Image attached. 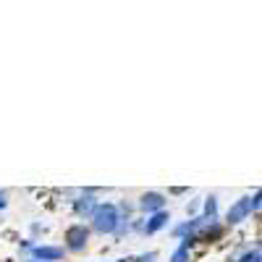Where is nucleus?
Here are the masks:
<instances>
[{
	"label": "nucleus",
	"mask_w": 262,
	"mask_h": 262,
	"mask_svg": "<svg viewBox=\"0 0 262 262\" xmlns=\"http://www.w3.org/2000/svg\"><path fill=\"white\" fill-rule=\"evenodd\" d=\"M196 207H200V202H191V205L186 207V212H196Z\"/></svg>",
	"instance_id": "412c9836"
},
{
	"label": "nucleus",
	"mask_w": 262,
	"mask_h": 262,
	"mask_svg": "<svg viewBox=\"0 0 262 262\" xmlns=\"http://www.w3.org/2000/svg\"><path fill=\"white\" fill-rule=\"evenodd\" d=\"M90 238H92V228L90 223H71L69 228L63 231V249L69 254H81L86 247H90Z\"/></svg>",
	"instance_id": "f03ea898"
},
{
	"label": "nucleus",
	"mask_w": 262,
	"mask_h": 262,
	"mask_svg": "<svg viewBox=\"0 0 262 262\" xmlns=\"http://www.w3.org/2000/svg\"><path fill=\"white\" fill-rule=\"evenodd\" d=\"M116 207H118L121 217H126V221H131V217L137 215V202H128V200H121V202H116Z\"/></svg>",
	"instance_id": "9d476101"
},
{
	"label": "nucleus",
	"mask_w": 262,
	"mask_h": 262,
	"mask_svg": "<svg viewBox=\"0 0 262 262\" xmlns=\"http://www.w3.org/2000/svg\"><path fill=\"white\" fill-rule=\"evenodd\" d=\"M8 207V191H0V210Z\"/></svg>",
	"instance_id": "6ab92c4d"
},
{
	"label": "nucleus",
	"mask_w": 262,
	"mask_h": 262,
	"mask_svg": "<svg viewBox=\"0 0 262 262\" xmlns=\"http://www.w3.org/2000/svg\"><path fill=\"white\" fill-rule=\"evenodd\" d=\"M144 223H147L144 215H134L131 217V233H142L144 236Z\"/></svg>",
	"instance_id": "ddd939ff"
},
{
	"label": "nucleus",
	"mask_w": 262,
	"mask_h": 262,
	"mask_svg": "<svg viewBox=\"0 0 262 262\" xmlns=\"http://www.w3.org/2000/svg\"><path fill=\"white\" fill-rule=\"evenodd\" d=\"M165 205H168V196H165L163 191H155V189L142 191V194L137 196V210H139V215H144V217L165 210Z\"/></svg>",
	"instance_id": "20e7f679"
},
{
	"label": "nucleus",
	"mask_w": 262,
	"mask_h": 262,
	"mask_svg": "<svg viewBox=\"0 0 262 262\" xmlns=\"http://www.w3.org/2000/svg\"><path fill=\"white\" fill-rule=\"evenodd\" d=\"M86 223H90L92 233H97V236H113L121 223V212H118L116 202H100Z\"/></svg>",
	"instance_id": "f257e3e1"
},
{
	"label": "nucleus",
	"mask_w": 262,
	"mask_h": 262,
	"mask_svg": "<svg viewBox=\"0 0 262 262\" xmlns=\"http://www.w3.org/2000/svg\"><path fill=\"white\" fill-rule=\"evenodd\" d=\"M249 202H252V212H257L262 207V189H257L252 196H249Z\"/></svg>",
	"instance_id": "2eb2a0df"
},
{
	"label": "nucleus",
	"mask_w": 262,
	"mask_h": 262,
	"mask_svg": "<svg viewBox=\"0 0 262 262\" xmlns=\"http://www.w3.org/2000/svg\"><path fill=\"white\" fill-rule=\"evenodd\" d=\"M168 262H191V252L186 249V247H176V249H173V254H170V259Z\"/></svg>",
	"instance_id": "9b49d317"
},
{
	"label": "nucleus",
	"mask_w": 262,
	"mask_h": 262,
	"mask_svg": "<svg viewBox=\"0 0 262 262\" xmlns=\"http://www.w3.org/2000/svg\"><path fill=\"white\" fill-rule=\"evenodd\" d=\"M131 233V221H126V217H121V223H118V228H116V233H113V238L116 242H123V238Z\"/></svg>",
	"instance_id": "f8f14e48"
},
{
	"label": "nucleus",
	"mask_w": 262,
	"mask_h": 262,
	"mask_svg": "<svg viewBox=\"0 0 262 262\" xmlns=\"http://www.w3.org/2000/svg\"><path fill=\"white\" fill-rule=\"evenodd\" d=\"M170 223V212L168 210H160L155 215H147V223H144V236H155L160 233L163 228H168Z\"/></svg>",
	"instance_id": "0eeeda50"
},
{
	"label": "nucleus",
	"mask_w": 262,
	"mask_h": 262,
	"mask_svg": "<svg viewBox=\"0 0 262 262\" xmlns=\"http://www.w3.org/2000/svg\"><path fill=\"white\" fill-rule=\"evenodd\" d=\"M134 262H158V252H144V254H137Z\"/></svg>",
	"instance_id": "dca6fc26"
},
{
	"label": "nucleus",
	"mask_w": 262,
	"mask_h": 262,
	"mask_svg": "<svg viewBox=\"0 0 262 262\" xmlns=\"http://www.w3.org/2000/svg\"><path fill=\"white\" fill-rule=\"evenodd\" d=\"M252 215V202H249V196H242V200H236L228 212H226V226H238V223H244L247 217Z\"/></svg>",
	"instance_id": "39448f33"
},
{
	"label": "nucleus",
	"mask_w": 262,
	"mask_h": 262,
	"mask_svg": "<svg viewBox=\"0 0 262 262\" xmlns=\"http://www.w3.org/2000/svg\"><path fill=\"white\" fill-rule=\"evenodd\" d=\"M29 231H32V238H34L39 233H45V226H42V223H29Z\"/></svg>",
	"instance_id": "a211bd4d"
},
{
	"label": "nucleus",
	"mask_w": 262,
	"mask_h": 262,
	"mask_svg": "<svg viewBox=\"0 0 262 262\" xmlns=\"http://www.w3.org/2000/svg\"><path fill=\"white\" fill-rule=\"evenodd\" d=\"M100 189L97 186H84L74 200H71V210H74V215L76 217H84V223L92 217V212L97 210V205H100Z\"/></svg>",
	"instance_id": "7ed1b4c3"
},
{
	"label": "nucleus",
	"mask_w": 262,
	"mask_h": 262,
	"mask_svg": "<svg viewBox=\"0 0 262 262\" xmlns=\"http://www.w3.org/2000/svg\"><path fill=\"white\" fill-rule=\"evenodd\" d=\"M18 247L24 249V252H32L37 247V238H24V242H18Z\"/></svg>",
	"instance_id": "f3484780"
},
{
	"label": "nucleus",
	"mask_w": 262,
	"mask_h": 262,
	"mask_svg": "<svg viewBox=\"0 0 262 262\" xmlns=\"http://www.w3.org/2000/svg\"><path fill=\"white\" fill-rule=\"evenodd\" d=\"M24 262H37V259H32V257H29V259H24Z\"/></svg>",
	"instance_id": "5701e85b"
},
{
	"label": "nucleus",
	"mask_w": 262,
	"mask_h": 262,
	"mask_svg": "<svg viewBox=\"0 0 262 262\" xmlns=\"http://www.w3.org/2000/svg\"><path fill=\"white\" fill-rule=\"evenodd\" d=\"M223 233H226V226H223V223L207 221L196 236H200V244H212V242H217V238H223Z\"/></svg>",
	"instance_id": "6e6552de"
},
{
	"label": "nucleus",
	"mask_w": 262,
	"mask_h": 262,
	"mask_svg": "<svg viewBox=\"0 0 262 262\" xmlns=\"http://www.w3.org/2000/svg\"><path fill=\"white\" fill-rule=\"evenodd\" d=\"M202 217H205V221H217V196L215 194L205 196V202H202Z\"/></svg>",
	"instance_id": "1a4fd4ad"
},
{
	"label": "nucleus",
	"mask_w": 262,
	"mask_h": 262,
	"mask_svg": "<svg viewBox=\"0 0 262 262\" xmlns=\"http://www.w3.org/2000/svg\"><path fill=\"white\" fill-rule=\"evenodd\" d=\"M111 262H134V257H118V259H111Z\"/></svg>",
	"instance_id": "4be33fe9"
},
{
	"label": "nucleus",
	"mask_w": 262,
	"mask_h": 262,
	"mask_svg": "<svg viewBox=\"0 0 262 262\" xmlns=\"http://www.w3.org/2000/svg\"><path fill=\"white\" fill-rule=\"evenodd\" d=\"M66 254H69V252H66L63 247H55V244H37L29 252V257L37 259V262H63Z\"/></svg>",
	"instance_id": "423d86ee"
},
{
	"label": "nucleus",
	"mask_w": 262,
	"mask_h": 262,
	"mask_svg": "<svg viewBox=\"0 0 262 262\" xmlns=\"http://www.w3.org/2000/svg\"><path fill=\"white\" fill-rule=\"evenodd\" d=\"M236 262H262V252L259 249H249V252H244L242 257H238Z\"/></svg>",
	"instance_id": "4468645a"
},
{
	"label": "nucleus",
	"mask_w": 262,
	"mask_h": 262,
	"mask_svg": "<svg viewBox=\"0 0 262 262\" xmlns=\"http://www.w3.org/2000/svg\"><path fill=\"white\" fill-rule=\"evenodd\" d=\"M170 194H176V196H179V194H186V189H184V186H173Z\"/></svg>",
	"instance_id": "aec40b11"
}]
</instances>
